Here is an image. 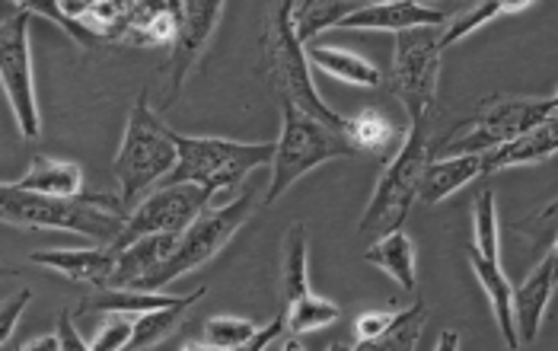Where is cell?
Listing matches in <instances>:
<instances>
[{"instance_id": "cell-13", "label": "cell", "mask_w": 558, "mask_h": 351, "mask_svg": "<svg viewBox=\"0 0 558 351\" xmlns=\"http://www.w3.org/2000/svg\"><path fill=\"white\" fill-rule=\"evenodd\" d=\"M447 23H450V13L440 7L415 3V0H387V3H361L336 29L405 33V29H418V26H447Z\"/></svg>"}, {"instance_id": "cell-30", "label": "cell", "mask_w": 558, "mask_h": 351, "mask_svg": "<svg viewBox=\"0 0 558 351\" xmlns=\"http://www.w3.org/2000/svg\"><path fill=\"white\" fill-rule=\"evenodd\" d=\"M339 316H342V310L336 307L332 301L316 298L313 291H306V294H301L298 301H291V304H288L284 323H288V329H291V332H310V329L332 326Z\"/></svg>"}, {"instance_id": "cell-14", "label": "cell", "mask_w": 558, "mask_h": 351, "mask_svg": "<svg viewBox=\"0 0 558 351\" xmlns=\"http://www.w3.org/2000/svg\"><path fill=\"white\" fill-rule=\"evenodd\" d=\"M553 291H556V250L546 253V259L530 271V278L514 291V329L517 342L520 346H530L536 342L539 336V326H543V313L553 301Z\"/></svg>"}, {"instance_id": "cell-29", "label": "cell", "mask_w": 558, "mask_h": 351, "mask_svg": "<svg viewBox=\"0 0 558 351\" xmlns=\"http://www.w3.org/2000/svg\"><path fill=\"white\" fill-rule=\"evenodd\" d=\"M281 285L288 294V304L306 294V230L303 223H294L284 240V259H281Z\"/></svg>"}, {"instance_id": "cell-36", "label": "cell", "mask_w": 558, "mask_h": 351, "mask_svg": "<svg viewBox=\"0 0 558 351\" xmlns=\"http://www.w3.org/2000/svg\"><path fill=\"white\" fill-rule=\"evenodd\" d=\"M58 342H61V351H89V346L81 339V332L74 326L71 310H61V316H58Z\"/></svg>"}, {"instance_id": "cell-38", "label": "cell", "mask_w": 558, "mask_h": 351, "mask_svg": "<svg viewBox=\"0 0 558 351\" xmlns=\"http://www.w3.org/2000/svg\"><path fill=\"white\" fill-rule=\"evenodd\" d=\"M20 351H61V342H58V332H45V336H36L33 342H26Z\"/></svg>"}, {"instance_id": "cell-31", "label": "cell", "mask_w": 558, "mask_h": 351, "mask_svg": "<svg viewBox=\"0 0 558 351\" xmlns=\"http://www.w3.org/2000/svg\"><path fill=\"white\" fill-rule=\"evenodd\" d=\"M473 227H475V253L488 263H498V218H495V192L482 189L475 195L473 205Z\"/></svg>"}, {"instance_id": "cell-6", "label": "cell", "mask_w": 558, "mask_h": 351, "mask_svg": "<svg viewBox=\"0 0 558 351\" xmlns=\"http://www.w3.org/2000/svg\"><path fill=\"white\" fill-rule=\"evenodd\" d=\"M558 99H526V96H492L478 116L466 122L463 132L447 137L440 147L428 150V160L437 157H470V154H488L508 141H514L520 134L539 129L543 122L556 119Z\"/></svg>"}, {"instance_id": "cell-37", "label": "cell", "mask_w": 558, "mask_h": 351, "mask_svg": "<svg viewBox=\"0 0 558 351\" xmlns=\"http://www.w3.org/2000/svg\"><path fill=\"white\" fill-rule=\"evenodd\" d=\"M284 329H288L284 313H278L268 326H262V329H258L256 336H253L246 346H240V349H230V351H265L271 342H275V339H278V336H281V332H284Z\"/></svg>"}, {"instance_id": "cell-11", "label": "cell", "mask_w": 558, "mask_h": 351, "mask_svg": "<svg viewBox=\"0 0 558 351\" xmlns=\"http://www.w3.org/2000/svg\"><path fill=\"white\" fill-rule=\"evenodd\" d=\"M211 205V195L202 185H167L154 195H147L125 220L122 233L116 237L112 250L122 253L141 237H157V233H182L198 215H205Z\"/></svg>"}, {"instance_id": "cell-8", "label": "cell", "mask_w": 558, "mask_h": 351, "mask_svg": "<svg viewBox=\"0 0 558 351\" xmlns=\"http://www.w3.org/2000/svg\"><path fill=\"white\" fill-rule=\"evenodd\" d=\"M253 205H256L253 195H240V198L220 205L215 211L198 215V218L182 230L175 253H172L170 259H167V265L144 285V291H147V294H157V291L167 288L170 281L182 278L185 271L211 263L217 253L223 250V243H230V237H233V233L246 223V218L253 215Z\"/></svg>"}, {"instance_id": "cell-40", "label": "cell", "mask_w": 558, "mask_h": 351, "mask_svg": "<svg viewBox=\"0 0 558 351\" xmlns=\"http://www.w3.org/2000/svg\"><path fill=\"white\" fill-rule=\"evenodd\" d=\"M281 351H303V346L298 342V339H288V342H284V349H281Z\"/></svg>"}, {"instance_id": "cell-5", "label": "cell", "mask_w": 558, "mask_h": 351, "mask_svg": "<svg viewBox=\"0 0 558 351\" xmlns=\"http://www.w3.org/2000/svg\"><path fill=\"white\" fill-rule=\"evenodd\" d=\"M428 150V119H418V122H412V132L405 134L399 154L389 160L377 189H374V198L357 223L361 237H371V233L387 237L392 230H402V223L418 198V189H422Z\"/></svg>"}, {"instance_id": "cell-41", "label": "cell", "mask_w": 558, "mask_h": 351, "mask_svg": "<svg viewBox=\"0 0 558 351\" xmlns=\"http://www.w3.org/2000/svg\"><path fill=\"white\" fill-rule=\"evenodd\" d=\"M182 351H217V349H211V346H205V342H202V346H185Z\"/></svg>"}, {"instance_id": "cell-24", "label": "cell", "mask_w": 558, "mask_h": 351, "mask_svg": "<svg viewBox=\"0 0 558 351\" xmlns=\"http://www.w3.org/2000/svg\"><path fill=\"white\" fill-rule=\"evenodd\" d=\"M361 7V0H303L291 7V26L298 43H313L323 29L339 26L344 16H351Z\"/></svg>"}, {"instance_id": "cell-15", "label": "cell", "mask_w": 558, "mask_h": 351, "mask_svg": "<svg viewBox=\"0 0 558 351\" xmlns=\"http://www.w3.org/2000/svg\"><path fill=\"white\" fill-rule=\"evenodd\" d=\"M182 233H157V237H141L131 246H125L116 259L112 288L122 291H144V285L167 265Z\"/></svg>"}, {"instance_id": "cell-28", "label": "cell", "mask_w": 558, "mask_h": 351, "mask_svg": "<svg viewBox=\"0 0 558 351\" xmlns=\"http://www.w3.org/2000/svg\"><path fill=\"white\" fill-rule=\"evenodd\" d=\"M344 137L354 150H384L396 137V129L380 109H364L357 119H344Z\"/></svg>"}, {"instance_id": "cell-27", "label": "cell", "mask_w": 558, "mask_h": 351, "mask_svg": "<svg viewBox=\"0 0 558 351\" xmlns=\"http://www.w3.org/2000/svg\"><path fill=\"white\" fill-rule=\"evenodd\" d=\"M526 7H530L526 0H517V3H505V0H485V3H475L473 10H466L463 16L450 20V26L440 33V51H447L450 45H457L460 39H466L473 29L485 26L488 20H495V16H505V13H520V10H526Z\"/></svg>"}, {"instance_id": "cell-26", "label": "cell", "mask_w": 558, "mask_h": 351, "mask_svg": "<svg viewBox=\"0 0 558 351\" xmlns=\"http://www.w3.org/2000/svg\"><path fill=\"white\" fill-rule=\"evenodd\" d=\"M425 316H428V307L422 301H415L405 319L389 329L387 336H377V339H367V342H336L326 351H415L418 339H422V326H425Z\"/></svg>"}, {"instance_id": "cell-39", "label": "cell", "mask_w": 558, "mask_h": 351, "mask_svg": "<svg viewBox=\"0 0 558 351\" xmlns=\"http://www.w3.org/2000/svg\"><path fill=\"white\" fill-rule=\"evenodd\" d=\"M437 351H460V332L457 329H444L440 342H437Z\"/></svg>"}, {"instance_id": "cell-10", "label": "cell", "mask_w": 558, "mask_h": 351, "mask_svg": "<svg viewBox=\"0 0 558 351\" xmlns=\"http://www.w3.org/2000/svg\"><path fill=\"white\" fill-rule=\"evenodd\" d=\"M0 84L7 89L10 109L23 137H39V99L33 84V55H29V13L16 7L13 16L0 23Z\"/></svg>"}, {"instance_id": "cell-21", "label": "cell", "mask_w": 558, "mask_h": 351, "mask_svg": "<svg viewBox=\"0 0 558 351\" xmlns=\"http://www.w3.org/2000/svg\"><path fill=\"white\" fill-rule=\"evenodd\" d=\"M23 192H36L45 198H77L81 195V185H84V173L77 164H68V160H51V157H36L29 173L23 175L20 182Z\"/></svg>"}, {"instance_id": "cell-1", "label": "cell", "mask_w": 558, "mask_h": 351, "mask_svg": "<svg viewBox=\"0 0 558 351\" xmlns=\"http://www.w3.org/2000/svg\"><path fill=\"white\" fill-rule=\"evenodd\" d=\"M0 220L16 227L71 230L112 246L122 233L129 211L112 195H77V198H45L23 192L20 185H0Z\"/></svg>"}, {"instance_id": "cell-20", "label": "cell", "mask_w": 558, "mask_h": 351, "mask_svg": "<svg viewBox=\"0 0 558 351\" xmlns=\"http://www.w3.org/2000/svg\"><path fill=\"white\" fill-rule=\"evenodd\" d=\"M470 263H473V271L478 275L488 301H492V310H495V319H498V329H501V339L508 342V349L517 351L520 342H517V329H514V288H511V278L505 275L501 263H488L482 259L475 250H470Z\"/></svg>"}, {"instance_id": "cell-25", "label": "cell", "mask_w": 558, "mask_h": 351, "mask_svg": "<svg viewBox=\"0 0 558 351\" xmlns=\"http://www.w3.org/2000/svg\"><path fill=\"white\" fill-rule=\"evenodd\" d=\"M310 61L319 68V71H326V74H332V77H339L344 84H357V87H380V71L371 64V61H364L361 55H354V51H344V48H329V45H310Z\"/></svg>"}, {"instance_id": "cell-2", "label": "cell", "mask_w": 558, "mask_h": 351, "mask_svg": "<svg viewBox=\"0 0 558 351\" xmlns=\"http://www.w3.org/2000/svg\"><path fill=\"white\" fill-rule=\"evenodd\" d=\"M175 167L167 175V185H202L211 198L220 192H233L256 167L275 160V144H240L227 137H189L172 132Z\"/></svg>"}, {"instance_id": "cell-23", "label": "cell", "mask_w": 558, "mask_h": 351, "mask_svg": "<svg viewBox=\"0 0 558 351\" xmlns=\"http://www.w3.org/2000/svg\"><path fill=\"white\" fill-rule=\"evenodd\" d=\"M179 304V298L167 294H147V291H122V288H102L89 294L84 304L77 307V316L86 313H109V316H141L150 310H163Z\"/></svg>"}, {"instance_id": "cell-9", "label": "cell", "mask_w": 558, "mask_h": 351, "mask_svg": "<svg viewBox=\"0 0 558 351\" xmlns=\"http://www.w3.org/2000/svg\"><path fill=\"white\" fill-rule=\"evenodd\" d=\"M440 26H418L396 33L392 77L389 87L412 116V122L428 119L440 74Z\"/></svg>"}, {"instance_id": "cell-19", "label": "cell", "mask_w": 558, "mask_h": 351, "mask_svg": "<svg viewBox=\"0 0 558 351\" xmlns=\"http://www.w3.org/2000/svg\"><path fill=\"white\" fill-rule=\"evenodd\" d=\"M205 294H208V288H195L192 294L179 298V304H172V307L150 310V313L131 316V339L125 351H144L150 349V346H157V342H163L170 332H175L182 326V316L195 307Z\"/></svg>"}, {"instance_id": "cell-33", "label": "cell", "mask_w": 558, "mask_h": 351, "mask_svg": "<svg viewBox=\"0 0 558 351\" xmlns=\"http://www.w3.org/2000/svg\"><path fill=\"white\" fill-rule=\"evenodd\" d=\"M405 310H392V313H384V310H371L364 316H357L354 323V332H357V342H367V339H377V336H387L389 329H396L402 319H405Z\"/></svg>"}, {"instance_id": "cell-3", "label": "cell", "mask_w": 558, "mask_h": 351, "mask_svg": "<svg viewBox=\"0 0 558 351\" xmlns=\"http://www.w3.org/2000/svg\"><path fill=\"white\" fill-rule=\"evenodd\" d=\"M175 167L172 129L150 109L147 89H141L125 125L122 147L112 160V175L119 182V202L129 208L154 182L167 179Z\"/></svg>"}, {"instance_id": "cell-34", "label": "cell", "mask_w": 558, "mask_h": 351, "mask_svg": "<svg viewBox=\"0 0 558 351\" xmlns=\"http://www.w3.org/2000/svg\"><path fill=\"white\" fill-rule=\"evenodd\" d=\"M131 339V316H109L96 332L89 351H125Z\"/></svg>"}, {"instance_id": "cell-35", "label": "cell", "mask_w": 558, "mask_h": 351, "mask_svg": "<svg viewBox=\"0 0 558 351\" xmlns=\"http://www.w3.org/2000/svg\"><path fill=\"white\" fill-rule=\"evenodd\" d=\"M29 301H33V291H29V288H20L13 298L0 301V346H7V342H10V336H13V329H16L20 316H23L26 307H29Z\"/></svg>"}, {"instance_id": "cell-7", "label": "cell", "mask_w": 558, "mask_h": 351, "mask_svg": "<svg viewBox=\"0 0 558 351\" xmlns=\"http://www.w3.org/2000/svg\"><path fill=\"white\" fill-rule=\"evenodd\" d=\"M281 116H284V132H281V141L275 144L271 182L265 192V205H275L303 173L316 170L319 164L357 154L342 132L319 125L316 119L303 116L301 109H294L291 102H281Z\"/></svg>"}, {"instance_id": "cell-18", "label": "cell", "mask_w": 558, "mask_h": 351, "mask_svg": "<svg viewBox=\"0 0 558 351\" xmlns=\"http://www.w3.org/2000/svg\"><path fill=\"white\" fill-rule=\"evenodd\" d=\"M475 175H482V154L470 157H437L428 160L425 175H422V189L418 198L425 205H437L447 195H453L457 189H463L466 182H473Z\"/></svg>"}, {"instance_id": "cell-22", "label": "cell", "mask_w": 558, "mask_h": 351, "mask_svg": "<svg viewBox=\"0 0 558 351\" xmlns=\"http://www.w3.org/2000/svg\"><path fill=\"white\" fill-rule=\"evenodd\" d=\"M364 263L384 268L389 278L405 291H415V285H418V278H415V243L409 240L405 230H392L387 237H380L371 250H364Z\"/></svg>"}, {"instance_id": "cell-32", "label": "cell", "mask_w": 558, "mask_h": 351, "mask_svg": "<svg viewBox=\"0 0 558 351\" xmlns=\"http://www.w3.org/2000/svg\"><path fill=\"white\" fill-rule=\"evenodd\" d=\"M256 332L258 326L256 323H250V319H240V316H215V319L205 323L202 342L217 351H230L246 346Z\"/></svg>"}, {"instance_id": "cell-12", "label": "cell", "mask_w": 558, "mask_h": 351, "mask_svg": "<svg viewBox=\"0 0 558 351\" xmlns=\"http://www.w3.org/2000/svg\"><path fill=\"white\" fill-rule=\"evenodd\" d=\"M220 13H223V3H217V0H189V3H179V20H175V36H172L170 43V58L163 64V74H167L163 109L172 106L182 96L185 77H189L192 64L198 61V55L205 51L208 39L215 36Z\"/></svg>"}, {"instance_id": "cell-4", "label": "cell", "mask_w": 558, "mask_h": 351, "mask_svg": "<svg viewBox=\"0 0 558 351\" xmlns=\"http://www.w3.org/2000/svg\"><path fill=\"white\" fill-rule=\"evenodd\" d=\"M291 7H294L291 0L271 7V20L265 29V64L271 74V84L281 93V102H291L303 116L316 119L319 125L332 132H344V116L326 106V99L319 96V89L306 71V51L294 36Z\"/></svg>"}, {"instance_id": "cell-17", "label": "cell", "mask_w": 558, "mask_h": 351, "mask_svg": "<svg viewBox=\"0 0 558 351\" xmlns=\"http://www.w3.org/2000/svg\"><path fill=\"white\" fill-rule=\"evenodd\" d=\"M556 119L543 122L539 129L520 134L514 141L482 154V173H501L508 167H523V164H539V160H549L558 147V132Z\"/></svg>"}, {"instance_id": "cell-16", "label": "cell", "mask_w": 558, "mask_h": 351, "mask_svg": "<svg viewBox=\"0 0 558 351\" xmlns=\"http://www.w3.org/2000/svg\"><path fill=\"white\" fill-rule=\"evenodd\" d=\"M29 259L36 265L61 271L71 281H81V285H89V288L102 291V288H112L119 253L112 246H96V250H39Z\"/></svg>"}]
</instances>
